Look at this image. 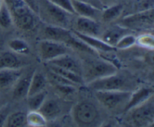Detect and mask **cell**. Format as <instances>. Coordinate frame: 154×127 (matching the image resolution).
I'll use <instances>...</instances> for the list:
<instances>
[{
	"instance_id": "obj_1",
	"label": "cell",
	"mask_w": 154,
	"mask_h": 127,
	"mask_svg": "<svg viewBox=\"0 0 154 127\" xmlns=\"http://www.w3.org/2000/svg\"><path fill=\"white\" fill-rule=\"evenodd\" d=\"M8 8L13 23L20 29H32L35 25L34 12L23 0H3Z\"/></svg>"
},
{
	"instance_id": "obj_2",
	"label": "cell",
	"mask_w": 154,
	"mask_h": 127,
	"mask_svg": "<svg viewBox=\"0 0 154 127\" xmlns=\"http://www.w3.org/2000/svg\"><path fill=\"white\" fill-rule=\"evenodd\" d=\"M99 111L96 107L90 102L77 104L73 109V118L80 126H90L99 119Z\"/></svg>"
},
{
	"instance_id": "obj_3",
	"label": "cell",
	"mask_w": 154,
	"mask_h": 127,
	"mask_svg": "<svg viewBox=\"0 0 154 127\" xmlns=\"http://www.w3.org/2000/svg\"><path fill=\"white\" fill-rule=\"evenodd\" d=\"M154 23L153 9L139 11L125 17L121 21L122 26L129 29H143L153 28Z\"/></svg>"
},
{
	"instance_id": "obj_4",
	"label": "cell",
	"mask_w": 154,
	"mask_h": 127,
	"mask_svg": "<svg viewBox=\"0 0 154 127\" xmlns=\"http://www.w3.org/2000/svg\"><path fill=\"white\" fill-rule=\"evenodd\" d=\"M117 69L112 63L104 60H94L88 62L86 66L85 77L87 82L115 74Z\"/></svg>"
},
{
	"instance_id": "obj_5",
	"label": "cell",
	"mask_w": 154,
	"mask_h": 127,
	"mask_svg": "<svg viewBox=\"0 0 154 127\" xmlns=\"http://www.w3.org/2000/svg\"><path fill=\"white\" fill-rule=\"evenodd\" d=\"M153 96L141 105L132 108V118L135 125L147 126L152 125L154 120Z\"/></svg>"
},
{
	"instance_id": "obj_6",
	"label": "cell",
	"mask_w": 154,
	"mask_h": 127,
	"mask_svg": "<svg viewBox=\"0 0 154 127\" xmlns=\"http://www.w3.org/2000/svg\"><path fill=\"white\" fill-rule=\"evenodd\" d=\"M90 88L95 91L102 90H127L126 81L123 77L117 74L108 75L88 83Z\"/></svg>"
},
{
	"instance_id": "obj_7",
	"label": "cell",
	"mask_w": 154,
	"mask_h": 127,
	"mask_svg": "<svg viewBox=\"0 0 154 127\" xmlns=\"http://www.w3.org/2000/svg\"><path fill=\"white\" fill-rule=\"evenodd\" d=\"M95 95L104 106L114 108L123 102L128 101L131 93L129 90H102L95 91Z\"/></svg>"
},
{
	"instance_id": "obj_8",
	"label": "cell",
	"mask_w": 154,
	"mask_h": 127,
	"mask_svg": "<svg viewBox=\"0 0 154 127\" xmlns=\"http://www.w3.org/2000/svg\"><path fill=\"white\" fill-rule=\"evenodd\" d=\"M38 50L42 60L48 63L67 53V48L64 44L51 39L41 41L38 44Z\"/></svg>"
},
{
	"instance_id": "obj_9",
	"label": "cell",
	"mask_w": 154,
	"mask_h": 127,
	"mask_svg": "<svg viewBox=\"0 0 154 127\" xmlns=\"http://www.w3.org/2000/svg\"><path fill=\"white\" fill-rule=\"evenodd\" d=\"M20 76V69H0V91L7 90L14 86Z\"/></svg>"
},
{
	"instance_id": "obj_10",
	"label": "cell",
	"mask_w": 154,
	"mask_h": 127,
	"mask_svg": "<svg viewBox=\"0 0 154 127\" xmlns=\"http://www.w3.org/2000/svg\"><path fill=\"white\" fill-rule=\"evenodd\" d=\"M74 34L76 36L77 38L81 39L83 42L88 45L92 49L97 50L99 51H103V52H111V51H116L117 48L115 47L111 46L108 45L102 40L96 39L95 36H87V35L83 34L78 31H74Z\"/></svg>"
},
{
	"instance_id": "obj_11",
	"label": "cell",
	"mask_w": 154,
	"mask_h": 127,
	"mask_svg": "<svg viewBox=\"0 0 154 127\" xmlns=\"http://www.w3.org/2000/svg\"><path fill=\"white\" fill-rule=\"evenodd\" d=\"M153 96V89L148 87H142L136 90L134 93H131L130 97L128 99L127 104L125 107V111H129L132 110L138 105H141L143 102L147 101L149 98Z\"/></svg>"
},
{
	"instance_id": "obj_12",
	"label": "cell",
	"mask_w": 154,
	"mask_h": 127,
	"mask_svg": "<svg viewBox=\"0 0 154 127\" xmlns=\"http://www.w3.org/2000/svg\"><path fill=\"white\" fill-rule=\"evenodd\" d=\"M71 1L75 13L79 15L80 17L94 19L97 17L98 15L101 13L100 9L90 4L88 2L79 1V0H71Z\"/></svg>"
},
{
	"instance_id": "obj_13",
	"label": "cell",
	"mask_w": 154,
	"mask_h": 127,
	"mask_svg": "<svg viewBox=\"0 0 154 127\" xmlns=\"http://www.w3.org/2000/svg\"><path fill=\"white\" fill-rule=\"evenodd\" d=\"M45 33L48 36V39L56 42H61L63 44L69 45L71 39L74 37L70 32L62 26H48L45 28Z\"/></svg>"
},
{
	"instance_id": "obj_14",
	"label": "cell",
	"mask_w": 154,
	"mask_h": 127,
	"mask_svg": "<svg viewBox=\"0 0 154 127\" xmlns=\"http://www.w3.org/2000/svg\"><path fill=\"white\" fill-rule=\"evenodd\" d=\"M77 31L90 36H96L99 33V25L94 19L80 17L77 20Z\"/></svg>"
},
{
	"instance_id": "obj_15",
	"label": "cell",
	"mask_w": 154,
	"mask_h": 127,
	"mask_svg": "<svg viewBox=\"0 0 154 127\" xmlns=\"http://www.w3.org/2000/svg\"><path fill=\"white\" fill-rule=\"evenodd\" d=\"M48 64H52L54 66H57L58 67L62 68V69H66L70 72H74L78 75L82 76V72H81V67L78 66V63H76L75 60L72 57H69L66 54L59 57L54 60H51L48 62Z\"/></svg>"
},
{
	"instance_id": "obj_16",
	"label": "cell",
	"mask_w": 154,
	"mask_h": 127,
	"mask_svg": "<svg viewBox=\"0 0 154 127\" xmlns=\"http://www.w3.org/2000/svg\"><path fill=\"white\" fill-rule=\"evenodd\" d=\"M45 1L47 2V11H48L50 17L53 19V20L55 21L57 23L64 26L67 25L68 18H69L68 14H71L66 11L58 6L54 5L47 0Z\"/></svg>"
},
{
	"instance_id": "obj_17",
	"label": "cell",
	"mask_w": 154,
	"mask_h": 127,
	"mask_svg": "<svg viewBox=\"0 0 154 127\" xmlns=\"http://www.w3.org/2000/svg\"><path fill=\"white\" fill-rule=\"evenodd\" d=\"M130 29L123 26L114 27L105 33L102 38V41L111 46L115 47L118 41L125 35L129 34Z\"/></svg>"
},
{
	"instance_id": "obj_18",
	"label": "cell",
	"mask_w": 154,
	"mask_h": 127,
	"mask_svg": "<svg viewBox=\"0 0 154 127\" xmlns=\"http://www.w3.org/2000/svg\"><path fill=\"white\" fill-rule=\"evenodd\" d=\"M38 111L45 117L46 120H51L58 116L60 112V108L56 101L52 99H45Z\"/></svg>"
},
{
	"instance_id": "obj_19",
	"label": "cell",
	"mask_w": 154,
	"mask_h": 127,
	"mask_svg": "<svg viewBox=\"0 0 154 127\" xmlns=\"http://www.w3.org/2000/svg\"><path fill=\"white\" fill-rule=\"evenodd\" d=\"M21 62L18 57L9 51L0 53V69H20Z\"/></svg>"
},
{
	"instance_id": "obj_20",
	"label": "cell",
	"mask_w": 154,
	"mask_h": 127,
	"mask_svg": "<svg viewBox=\"0 0 154 127\" xmlns=\"http://www.w3.org/2000/svg\"><path fill=\"white\" fill-rule=\"evenodd\" d=\"M31 78L32 76H26L23 78H19L14 85L13 91L14 99H20L24 97H27Z\"/></svg>"
},
{
	"instance_id": "obj_21",
	"label": "cell",
	"mask_w": 154,
	"mask_h": 127,
	"mask_svg": "<svg viewBox=\"0 0 154 127\" xmlns=\"http://www.w3.org/2000/svg\"><path fill=\"white\" fill-rule=\"evenodd\" d=\"M46 85V80L42 74L34 72L30 80L29 88L27 97L33 94L42 91Z\"/></svg>"
},
{
	"instance_id": "obj_22",
	"label": "cell",
	"mask_w": 154,
	"mask_h": 127,
	"mask_svg": "<svg viewBox=\"0 0 154 127\" xmlns=\"http://www.w3.org/2000/svg\"><path fill=\"white\" fill-rule=\"evenodd\" d=\"M49 68L50 71L54 72V73L57 74V75H60V76L63 77L66 79L69 80V81H72V83H74L75 84H83L84 81H83V78L81 75H78L77 74L74 73V72H70L69 70H66V69H62V68L58 67L57 66H54V65L49 64Z\"/></svg>"
},
{
	"instance_id": "obj_23",
	"label": "cell",
	"mask_w": 154,
	"mask_h": 127,
	"mask_svg": "<svg viewBox=\"0 0 154 127\" xmlns=\"http://www.w3.org/2000/svg\"><path fill=\"white\" fill-rule=\"evenodd\" d=\"M123 11V5L122 4L112 5L111 6L106 7V9L102 12V18L104 22L110 23L115 20L120 16Z\"/></svg>"
},
{
	"instance_id": "obj_24",
	"label": "cell",
	"mask_w": 154,
	"mask_h": 127,
	"mask_svg": "<svg viewBox=\"0 0 154 127\" xmlns=\"http://www.w3.org/2000/svg\"><path fill=\"white\" fill-rule=\"evenodd\" d=\"M6 126L10 127H21L26 126L27 117L26 114L21 111L12 113L9 114L6 120Z\"/></svg>"
},
{
	"instance_id": "obj_25",
	"label": "cell",
	"mask_w": 154,
	"mask_h": 127,
	"mask_svg": "<svg viewBox=\"0 0 154 127\" xmlns=\"http://www.w3.org/2000/svg\"><path fill=\"white\" fill-rule=\"evenodd\" d=\"M47 93L44 90L28 96V105L31 111H38L46 99Z\"/></svg>"
},
{
	"instance_id": "obj_26",
	"label": "cell",
	"mask_w": 154,
	"mask_h": 127,
	"mask_svg": "<svg viewBox=\"0 0 154 127\" xmlns=\"http://www.w3.org/2000/svg\"><path fill=\"white\" fill-rule=\"evenodd\" d=\"M8 47L11 51L19 54H27L30 51L29 47L26 42L19 39H14L9 41Z\"/></svg>"
},
{
	"instance_id": "obj_27",
	"label": "cell",
	"mask_w": 154,
	"mask_h": 127,
	"mask_svg": "<svg viewBox=\"0 0 154 127\" xmlns=\"http://www.w3.org/2000/svg\"><path fill=\"white\" fill-rule=\"evenodd\" d=\"M13 20L10 11L2 0L0 6V26L3 29H7L11 26Z\"/></svg>"
},
{
	"instance_id": "obj_28",
	"label": "cell",
	"mask_w": 154,
	"mask_h": 127,
	"mask_svg": "<svg viewBox=\"0 0 154 127\" xmlns=\"http://www.w3.org/2000/svg\"><path fill=\"white\" fill-rule=\"evenodd\" d=\"M26 117L28 126H45L47 124V120L38 111H31Z\"/></svg>"
},
{
	"instance_id": "obj_29",
	"label": "cell",
	"mask_w": 154,
	"mask_h": 127,
	"mask_svg": "<svg viewBox=\"0 0 154 127\" xmlns=\"http://www.w3.org/2000/svg\"><path fill=\"white\" fill-rule=\"evenodd\" d=\"M136 42L137 39L135 36L130 34H126L118 41L115 48L117 49H126L133 46Z\"/></svg>"
},
{
	"instance_id": "obj_30",
	"label": "cell",
	"mask_w": 154,
	"mask_h": 127,
	"mask_svg": "<svg viewBox=\"0 0 154 127\" xmlns=\"http://www.w3.org/2000/svg\"><path fill=\"white\" fill-rule=\"evenodd\" d=\"M47 1L52 3L54 5L61 8L62 9L69 12L71 14H75L73 7H72L71 0H47Z\"/></svg>"
},
{
	"instance_id": "obj_31",
	"label": "cell",
	"mask_w": 154,
	"mask_h": 127,
	"mask_svg": "<svg viewBox=\"0 0 154 127\" xmlns=\"http://www.w3.org/2000/svg\"><path fill=\"white\" fill-rule=\"evenodd\" d=\"M137 42L143 47H145V48H150V49H153V35H143L141 36L138 39H137Z\"/></svg>"
},
{
	"instance_id": "obj_32",
	"label": "cell",
	"mask_w": 154,
	"mask_h": 127,
	"mask_svg": "<svg viewBox=\"0 0 154 127\" xmlns=\"http://www.w3.org/2000/svg\"><path fill=\"white\" fill-rule=\"evenodd\" d=\"M153 0H141L136 3L135 9L137 12L145 11L153 9Z\"/></svg>"
},
{
	"instance_id": "obj_33",
	"label": "cell",
	"mask_w": 154,
	"mask_h": 127,
	"mask_svg": "<svg viewBox=\"0 0 154 127\" xmlns=\"http://www.w3.org/2000/svg\"><path fill=\"white\" fill-rule=\"evenodd\" d=\"M10 112V106L8 105H5L0 108V126H4L6 122L8 116Z\"/></svg>"
},
{
	"instance_id": "obj_34",
	"label": "cell",
	"mask_w": 154,
	"mask_h": 127,
	"mask_svg": "<svg viewBox=\"0 0 154 127\" xmlns=\"http://www.w3.org/2000/svg\"><path fill=\"white\" fill-rule=\"evenodd\" d=\"M57 90L63 94H69L75 90V86L72 85H56Z\"/></svg>"
},
{
	"instance_id": "obj_35",
	"label": "cell",
	"mask_w": 154,
	"mask_h": 127,
	"mask_svg": "<svg viewBox=\"0 0 154 127\" xmlns=\"http://www.w3.org/2000/svg\"><path fill=\"white\" fill-rule=\"evenodd\" d=\"M35 14L39 13V7L36 0H23Z\"/></svg>"
},
{
	"instance_id": "obj_36",
	"label": "cell",
	"mask_w": 154,
	"mask_h": 127,
	"mask_svg": "<svg viewBox=\"0 0 154 127\" xmlns=\"http://www.w3.org/2000/svg\"><path fill=\"white\" fill-rule=\"evenodd\" d=\"M101 2L102 5L104 6H106V7H108V6H111L112 5H114L117 3V0H99Z\"/></svg>"
},
{
	"instance_id": "obj_37",
	"label": "cell",
	"mask_w": 154,
	"mask_h": 127,
	"mask_svg": "<svg viewBox=\"0 0 154 127\" xmlns=\"http://www.w3.org/2000/svg\"><path fill=\"white\" fill-rule=\"evenodd\" d=\"M2 0H0V6H1V5H2Z\"/></svg>"
},
{
	"instance_id": "obj_38",
	"label": "cell",
	"mask_w": 154,
	"mask_h": 127,
	"mask_svg": "<svg viewBox=\"0 0 154 127\" xmlns=\"http://www.w3.org/2000/svg\"><path fill=\"white\" fill-rule=\"evenodd\" d=\"M79 1H84V2H87V0H79Z\"/></svg>"
}]
</instances>
